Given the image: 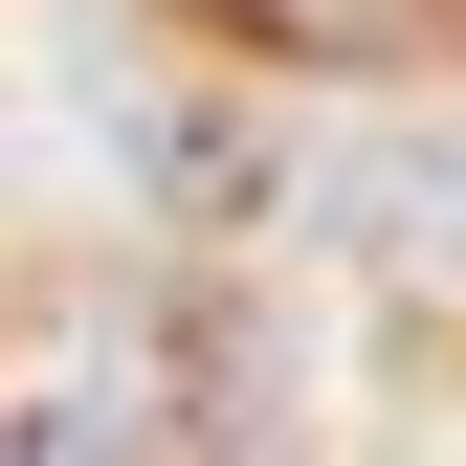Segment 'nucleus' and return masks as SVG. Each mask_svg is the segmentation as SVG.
I'll use <instances>...</instances> for the list:
<instances>
[{"mask_svg": "<svg viewBox=\"0 0 466 466\" xmlns=\"http://www.w3.org/2000/svg\"><path fill=\"white\" fill-rule=\"evenodd\" d=\"M111 134L156 156V222H200V245H222V222H267V178H289L267 111H222V89H111Z\"/></svg>", "mask_w": 466, "mask_h": 466, "instance_id": "nucleus-1", "label": "nucleus"}, {"mask_svg": "<svg viewBox=\"0 0 466 466\" xmlns=\"http://www.w3.org/2000/svg\"><path fill=\"white\" fill-rule=\"evenodd\" d=\"M222 67H422V0H178Z\"/></svg>", "mask_w": 466, "mask_h": 466, "instance_id": "nucleus-2", "label": "nucleus"}]
</instances>
